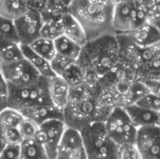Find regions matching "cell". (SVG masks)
Wrapping results in <instances>:
<instances>
[{
  "instance_id": "cell-1",
  "label": "cell",
  "mask_w": 160,
  "mask_h": 159,
  "mask_svg": "<svg viewBox=\"0 0 160 159\" xmlns=\"http://www.w3.org/2000/svg\"><path fill=\"white\" fill-rule=\"evenodd\" d=\"M98 82L82 80L70 84L68 103L63 111V121L67 127L82 130L94 122H104L101 114V97L95 94Z\"/></svg>"
},
{
  "instance_id": "cell-2",
  "label": "cell",
  "mask_w": 160,
  "mask_h": 159,
  "mask_svg": "<svg viewBox=\"0 0 160 159\" xmlns=\"http://www.w3.org/2000/svg\"><path fill=\"white\" fill-rule=\"evenodd\" d=\"M116 35H109L88 41L76 63L82 79L97 82L109 74L119 63Z\"/></svg>"
},
{
  "instance_id": "cell-3",
  "label": "cell",
  "mask_w": 160,
  "mask_h": 159,
  "mask_svg": "<svg viewBox=\"0 0 160 159\" xmlns=\"http://www.w3.org/2000/svg\"><path fill=\"white\" fill-rule=\"evenodd\" d=\"M68 11L81 23L88 41L115 35L112 26L114 5L111 0H72Z\"/></svg>"
},
{
  "instance_id": "cell-4",
  "label": "cell",
  "mask_w": 160,
  "mask_h": 159,
  "mask_svg": "<svg viewBox=\"0 0 160 159\" xmlns=\"http://www.w3.org/2000/svg\"><path fill=\"white\" fill-rule=\"evenodd\" d=\"M48 83V79L41 78L30 86L15 87L8 85V108L18 111L23 116V114L35 109L52 106Z\"/></svg>"
},
{
  "instance_id": "cell-5",
  "label": "cell",
  "mask_w": 160,
  "mask_h": 159,
  "mask_svg": "<svg viewBox=\"0 0 160 159\" xmlns=\"http://www.w3.org/2000/svg\"><path fill=\"white\" fill-rule=\"evenodd\" d=\"M80 133L87 159H118V145L108 135L104 122H94Z\"/></svg>"
},
{
  "instance_id": "cell-6",
  "label": "cell",
  "mask_w": 160,
  "mask_h": 159,
  "mask_svg": "<svg viewBox=\"0 0 160 159\" xmlns=\"http://www.w3.org/2000/svg\"><path fill=\"white\" fill-rule=\"evenodd\" d=\"M104 125L108 135L118 146L136 143L139 128L130 120L123 107H114L106 117Z\"/></svg>"
},
{
  "instance_id": "cell-7",
  "label": "cell",
  "mask_w": 160,
  "mask_h": 159,
  "mask_svg": "<svg viewBox=\"0 0 160 159\" xmlns=\"http://www.w3.org/2000/svg\"><path fill=\"white\" fill-rule=\"evenodd\" d=\"M67 129L62 119L48 120L38 126L35 140L45 149L49 159L55 158L58 145Z\"/></svg>"
},
{
  "instance_id": "cell-8",
  "label": "cell",
  "mask_w": 160,
  "mask_h": 159,
  "mask_svg": "<svg viewBox=\"0 0 160 159\" xmlns=\"http://www.w3.org/2000/svg\"><path fill=\"white\" fill-rule=\"evenodd\" d=\"M0 72L8 84L15 87L33 85L42 78L24 58L1 68Z\"/></svg>"
},
{
  "instance_id": "cell-9",
  "label": "cell",
  "mask_w": 160,
  "mask_h": 159,
  "mask_svg": "<svg viewBox=\"0 0 160 159\" xmlns=\"http://www.w3.org/2000/svg\"><path fill=\"white\" fill-rule=\"evenodd\" d=\"M18 41L21 45H30L40 37L42 19L39 11L30 8L24 15L14 21Z\"/></svg>"
},
{
  "instance_id": "cell-10",
  "label": "cell",
  "mask_w": 160,
  "mask_h": 159,
  "mask_svg": "<svg viewBox=\"0 0 160 159\" xmlns=\"http://www.w3.org/2000/svg\"><path fill=\"white\" fill-rule=\"evenodd\" d=\"M54 159H87L80 131L67 127Z\"/></svg>"
},
{
  "instance_id": "cell-11",
  "label": "cell",
  "mask_w": 160,
  "mask_h": 159,
  "mask_svg": "<svg viewBox=\"0 0 160 159\" xmlns=\"http://www.w3.org/2000/svg\"><path fill=\"white\" fill-rule=\"evenodd\" d=\"M136 143L142 159H160V127L140 128Z\"/></svg>"
},
{
  "instance_id": "cell-12",
  "label": "cell",
  "mask_w": 160,
  "mask_h": 159,
  "mask_svg": "<svg viewBox=\"0 0 160 159\" xmlns=\"http://www.w3.org/2000/svg\"><path fill=\"white\" fill-rule=\"evenodd\" d=\"M49 95L52 106L63 112L70 97V84L68 80L61 76L49 79Z\"/></svg>"
},
{
  "instance_id": "cell-13",
  "label": "cell",
  "mask_w": 160,
  "mask_h": 159,
  "mask_svg": "<svg viewBox=\"0 0 160 159\" xmlns=\"http://www.w3.org/2000/svg\"><path fill=\"white\" fill-rule=\"evenodd\" d=\"M133 124L140 129L142 127H160V114L136 104L124 107Z\"/></svg>"
},
{
  "instance_id": "cell-14",
  "label": "cell",
  "mask_w": 160,
  "mask_h": 159,
  "mask_svg": "<svg viewBox=\"0 0 160 159\" xmlns=\"http://www.w3.org/2000/svg\"><path fill=\"white\" fill-rule=\"evenodd\" d=\"M125 35L140 48L150 47L160 42L159 31L150 22Z\"/></svg>"
},
{
  "instance_id": "cell-15",
  "label": "cell",
  "mask_w": 160,
  "mask_h": 159,
  "mask_svg": "<svg viewBox=\"0 0 160 159\" xmlns=\"http://www.w3.org/2000/svg\"><path fill=\"white\" fill-rule=\"evenodd\" d=\"M134 6L124 0L114 7L112 26L115 35L128 33L131 29V12Z\"/></svg>"
},
{
  "instance_id": "cell-16",
  "label": "cell",
  "mask_w": 160,
  "mask_h": 159,
  "mask_svg": "<svg viewBox=\"0 0 160 159\" xmlns=\"http://www.w3.org/2000/svg\"><path fill=\"white\" fill-rule=\"evenodd\" d=\"M21 49L23 58L32 66V67L38 73L40 77L49 80L55 76L52 69L51 62L36 53L27 45H21Z\"/></svg>"
},
{
  "instance_id": "cell-17",
  "label": "cell",
  "mask_w": 160,
  "mask_h": 159,
  "mask_svg": "<svg viewBox=\"0 0 160 159\" xmlns=\"http://www.w3.org/2000/svg\"><path fill=\"white\" fill-rule=\"evenodd\" d=\"M63 36L67 37L82 48L88 42L87 36L82 26L72 15L68 13V11L63 17Z\"/></svg>"
},
{
  "instance_id": "cell-18",
  "label": "cell",
  "mask_w": 160,
  "mask_h": 159,
  "mask_svg": "<svg viewBox=\"0 0 160 159\" xmlns=\"http://www.w3.org/2000/svg\"><path fill=\"white\" fill-rule=\"evenodd\" d=\"M30 9L28 0H0V16L12 22Z\"/></svg>"
},
{
  "instance_id": "cell-19",
  "label": "cell",
  "mask_w": 160,
  "mask_h": 159,
  "mask_svg": "<svg viewBox=\"0 0 160 159\" xmlns=\"http://www.w3.org/2000/svg\"><path fill=\"white\" fill-rule=\"evenodd\" d=\"M23 58L21 44L0 40V69L10 66Z\"/></svg>"
},
{
  "instance_id": "cell-20",
  "label": "cell",
  "mask_w": 160,
  "mask_h": 159,
  "mask_svg": "<svg viewBox=\"0 0 160 159\" xmlns=\"http://www.w3.org/2000/svg\"><path fill=\"white\" fill-rule=\"evenodd\" d=\"M56 54L62 55L77 63L80 56L82 47L74 43L72 40L68 39L65 36H61L53 40Z\"/></svg>"
},
{
  "instance_id": "cell-21",
  "label": "cell",
  "mask_w": 160,
  "mask_h": 159,
  "mask_svg": "<svg viewBox=\"0 0 160 159\" xmlns=\"http://www.w3.org/2000/svg\"><path fill=\"white\" fill-rule=\"evenodd\" d=\"M20 159H49V157L35 139L23 141L20 145Z\"/></svg>"
},
{
  "instance_id": "cell-22",
  "label": "cell",
  "mask_w": 160,
  "mask_h": 159,
  "mask_svg": "<svg viewBox=\"0 0 160 159\" xmlns=\"http://www.w3.org/2000/svg\"><path fill=\"white\" fill-rule=\"evenodd\" d=\"M39 13L42 21L60 20L68 13V7L56 0H47Z\"/></svg>"
},
{
  "instance_id": "cell-23",
  "label": "cell",
  "mask_w": 160,
  "mask_h": 159,
  "mask_svg": "<svg viewBox=\"0 0 160 159\" xmlns=\"http://www.w3.org/2000/svg\"><path fill=\"white\" fill-rule=\"evenodd\" d=\"M36 53L45 58L49 62H51L56 54L54 42L53 40L39 37L35 41H33L30 45H28Z\"/></svg>"
},
{
  "instance_id": "cell-24",
  "label": "cell",
  "mask_w": 160,
  "mask_h": 159,
  "mask_svg": "<svg viewBox=\"0 0 160 159\" xmlns=\"http://www.w3.org/2000/svg\"><path fill=\"white\" fill-rule=\"evenodd\" d=\"M23 118L24 117L21 112L8 107L7 109L0 112V128H18Z\"/></svg>"
},
{
  "instance_id": "cell-25",
  "label": "cell",
  "mask_w": 160,
  "mask_h": 159,
  "mask_svg": "<svg viewBox=\"0 0 160 159\" xmlns=\"http://www.w3.org/2000/svg\"><path fill=\"white\" fill-rule=\"evenodd\" d=\"M63 36V18L60 20L42 21L40 37L54 40Z\"/></svg>"
},
{
  "instance_id": "cell-26",
  "label": "cell",
  "mask_w": 160,
  "mask_h": 159,
  "mask_svg": "<svg viewBox=\"0 0 160 159\" xmlns=\"http://www.w3.org/2000/svg\"><path fill=\"white\" fill-rule=\"evenodd\" d=\"M75 65H76V62L59 54H55L53 59L51 61V67H52L53 73L56 76H61V77H65L67 73Z\"/></svg>"
},
{
  "instance_id": "cell-27",
  "label": "cell",
  "mask_w": 160,
  "mask_h": 159,
  "mask_svg": "<svg viewBox=\"0 0 160 159\" xmlns=\"http://www.w3.org/2000/svg\"><path fill=\"white\" fill-rule=\"evenodd\" d=\"M0 40L19 43L14 22L1 16H0Z\"/></svg>"
},
{
  "instance_id": "cell-28",
  "label": "cell",
  "mask_w": 160,
  "mask_h": 159,
  "mask_svg": "<svg viewBox=\"0 0 160 159\" xmlns=\"http://www.w3.org/2000/svg\"><path fill=\"white\" fill-rule=\"evenodd\" d=\"M147 22H149V20H148V15H147L146 9L142 5L134 6L132 8V12H131V29H130V31L137 29Z\"/></svg>"
},
{
  "instance_id": "cell-29",
  "label": "cell",
  "mask_w": 160,
  "mask_h": 159,
  "mask_svg": "<svg viewBox=\"0 0 160 159\" xmlns=\"http://www.w3.org/2000/svg\"><path fill=\"white\" fill-rule=\"evenodd\" d=\"M136 105L160 114V97L156 94L147 93L136 103Z\"/></svg>"
},
{
  "instance_id": "cell-30",
  "label": "cell",
  "mask_w": 160,
  "mask_h": 159,
  "mask_svg": "<svg viewBox=\"0 0 160 159\" xmlns=\"http://www.w3.org/2000/svg\"><path fill=\"white\" fill-rule=\"evenodd\" d=\"M38 126L35 122L31 121L30 119L23 118V120L18 127L19 132L22 138V142L26 140L35 139V136L38 132Z\"/></svg>"
},
{
  "instance_id": "cell-31",
  "label": "cell",
  "mask_w": 160,
  "mask_h": 159,
  "mask_svg": "<svg viewBox=\"0 0 160 159\" xmlns=\"http://www.w3.org/2000/svg\"><path fill=\"white\" fill-rule=\"evenodd\" d=\"M118 159H142L137 143H127L118 146Z\"/></svg>"
},
{
  "instance_id": "cell-32",
  "label": "cell",
  "mask_w": 160,
  "mask_h": 159,
  "mask_svg": "<svg viewBox=\"0 0 160 159\" xmlns=\"http://www.w3.org/2000/svg\"><path fill=\"white\" fill-rule=\"evenodd\" d=\"M137 70L139 72H142L146 77V80L160 79V55L147 66L142 67Z\"/></svg>"
},
{
  "instance_id": "cell-33",
  "label": "cell",
  "mask_w": 160,
  "mask_h": 159,
  "mask_svg": "<svg viewBox=\"0 0 160 159\" xmlns=\"http://www.w3.org/2000/svg\"><path fill=\"white\" fill-rule=\"evenodd\" d=\"M3 132V136L8 145H21L22 142V138L19 132L18 128H8L1 129Z\"/></svg>"
},
{
  "instance_id": "cell-34",
  "label": "cell",
  "mask_w": 160,
  "mask_h": 159,
  "mask_svg": "<svg viewBox=\"0 0 160 159\" xmlns=\"http://www.w3.org/2000/svg\"><path fill=\"white\" fill-rule=\"evenodd\" d=\"M8 84L0 72V112L8 107Z\"/></svg>"
},
{
  "instance_id": "cell-35",
  "label": "cell",
  "mask_w": 160,
  "mask_h": 159,
  "mask_svg": "<svg viewBox=\"0 0 160 159\" xmlns=\"http://www.w3.org/2000/svg\"><path fill=\"white\" fill-rule=\"evenodd\" d=\"M0 159H20V145H6L0 154Z\"/></svg>"
},
{
  "instance_id": "cell-36",
  "label": "cell",
  "mask_w": 160,
  "mask_h": 159,
  "mask_svg": "<svg viewBox=\"0 0 160 159\" xmlns=\"http://www.w3.org/2000/svg\"><path fill=\"white\" fill-rule=\"evenodd\" d=\"M6 145L7 144H6V142H5L4 136H3V132H2V130L0 128V154H1V152L3 151V149L5 148Z\"/></svg>"
},
{
  "instance_id": "cell-37",
  "label": "cell",
  "mask_w": 160,
  "mask_h": 159,
  "mask_svg": "<svg viewBox=\"0 0 160 159\" xmlns=\"http://www.w3.org/2000/svg\"><path fill=\"white\" fill-rule=\"evenodd\" d=\"M126 1L131 4L132 6H139V5H142L143 2V0H126Z\"/></svg>"
},
{
  "instance_id": "cell-38",
  "label": "cell",
  "mask_w": 160,
  "mask_h": 159,
  "mask_svg": "<svg viewBox=\"0 0 160 159\" xmlns=\"http://www.w3.org/2000/svg\"><path fill=\"white\" fill-rule=\"evenodd\" d=\"M151 23H153V24L157 27V29L159 31L160 33V18L159 19H158V20H156V21H154V22H151Z\"/></svg>"
},
{
  "instance_id": "cell-39",
  "label": "cell",
  "mask_w": 160,
  "mask_h": 159,
  "mask_svg": "<svg viewBox=\"0 0 160 159\" xmlns=\"http://www.w3.org/2000/svg\"><path fill=\"white\" fill-rule=\"evenodd\" d=\"M56 1H58V2H60L61 4H63V5H65L66 7H68V5L70 4V2H71L72 0H56Z\"/></svg>"
},
{
  "instance_id": "cell-40",
  "label": "cell",
  "mask_w": 160,
  "mask_h": 159,
  "mask_svg": "<svg viewBox=\"0 0 160 159\" xmlns=\"http://www.w3.org/2000/svg\"><path fill=\"white\" fill-rule=\"evenodd\" d=\"M159 1H160V0H159Z\"/></svg>"
}]
</instances>
